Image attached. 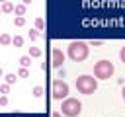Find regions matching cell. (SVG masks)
I'll return each instance as SVG.
<instances>
[{"instance_id": "obj_1", "label": "cell", "mask_w": 125, "mask_h": 117, "mask_svg": "<svg viewBox=\"0 0 125 117\" xmlns=\"http://www.w3.org/2000/svg\"><path fill=\"white\" fill-rule=\"evenodd\" d=\"M76 90L84 96H90L98 90V78L90 76V74H82L76 78Z\"/></svg>"}, {"instance_id": "obj_2", "label": "cell", "mask_w": 125, "mask_h": 117, "mask_svg": "<svg viewBox=\"0 0 125 117\" xmlns=\"http://www.w3.org/2000/svg\"><path fill=\"white\" fill-rule=\"evenodd\" d=\"M88 43H84V41H72L70 45H68V57L74 60V62H80V60H84L86 57H88Z\"/></svg>"}, {"instance_id": "obj_3", "label": "cell", "mask_w": 125, "mask_h": 117, "mask_svg": "<svg viewBox=\"0 0 125 117\" xmlns=\"http://www.w3.org/2000/svg\"><path fill=\"white\" fill-rule=\"evenodd\" d=\"M82 111V103L76 98H64L62 105H61V115L64 117H78Z\"/></svg>"}, {"instance_id": "obj_4", "label": "cell", "mask_w": 125, "mask_h": 117, "mask_svg": "<svg viewBox=\"0 0 125 117\" xmlns=\"http://www.w3.org/2000/svg\"><path fill=\"white\" fill-rule=\"evenodd\" d=\"M113 62L111 60H98L96 62V66H94V76L96 78H100V80H107V78H111L113 76Z\"/></svg>"}, {"instance_id": "obj_5", "label": "cell", "mask_w": 125, "mask_h": 117, "mask_svg": "<svg viewBox=\"0 0 125 117\" xmlns=\"http://www.w3.org/2000/svg\"><path fill=\"white\" fill-rule=\"evenodd\" d=\"M51 92H53V98H55V99H64V98H68L70 88H68V84H66L64 80H53Z\"/></svg>"}, {"instance_id": "obj_6", "label": "cell", "mask_w": 125, "mask_h": 117, "mask_svg": "<svg viewBox=\"0 0 125 117\" xmlns=\"http://www.w3.org/2000/svg\"><path fill=\"white\" fill-rule=\"evenodd\" d=\"M51 62H53L55 68H61V66H62V62H64V53H62L59 47H55V49L51 51Z\"/></svg>"}, {"instance_id": "obj_7", "label": "cell", "mask_w": 125, "mask_h": 117, "mask_svg": "<svg viewBox=\"0 0 125 117\" xmlns=\"http://www.w3.org/2000/svg\"><path fill=\"white\" fill-rule=\"evenodd\" d=\"M0 10H2V14H12V12H14V4L8 0V2H4V4H2V8H0Z\"/></svg>"}, {"instance_id": "obj_8", "label": "cell", "mask_w": 125, "mask_h": 117, "mask_svg": "<svg viewBox=\"0 0 125 117\" xmlns=\"http://www.w3.org/2000/svg\"><path fill=\"white\" fill-rule=\"evenodd\" d=\"M25 10H27L25 4H16V6H14V14H16V16H23Z\"/></svg>"}, {"instance_id": "obj_9", "label": "cell", "mask_w": 125, "mask_h": 117, "mask_svg": "<svg viewBox=\"0 0 125 117\" xmlns=\"http://www.w3.org/2000/svg\"><path fill=\"white\" fill-rule=\"evenodd\" d=\"M27 37H29L31 41H37V39L41 37V33H39V29H29V31H27Z\"/></svg>"}, {"instance_id": "obj_10", "label": "cell", "mask_w": 125, "mask_h": 117, "mask_svg": "<svg viewBox=\"0 0 125 117\" xmlns=\"http://www.w3.org/2000/svg\"><path fill=\"white\" fill-rule=\"evenodd\" d=\"M20 64H21L23 68H27V66H31V57H29V55H23V57L20 58Z\"/></svg>"}, {"instance_id": "obj_11", "label": "cell", "mask_w": 125, "mask_h": 117, "mask_svg": "<svg viewBox=\"0 0 125 117\" xmlns=\"http://www.w3.org/2000/svg\"><path fill=\"white\" fill-rule=\"evenodd\" d=\"M29 57H31V58L41 57V49H39V47H29Z\"/></svg>"}, {"instance_id": "obj_12", "label": "cell", "mask_w": 125, "mask_h": 117, "mask_svg": "<svg viewBox=\"0 0 125 117\" xmlns=\"http://www.w3.org/2000/svg\"><path fill=\"white\" fill-rule=\"evenodd\" d=\"M31 96H33V98H41V96H43V86H33Z\"/></svg>"}, {"instance_id": "obj_13", "label": "cell", "mask_w": 125, "mask_h": 117, "mask_svg": "<svg viewBox=\"0 0 125 117\" xmlns=\"http://www.w3.org/2000/svg\"><path fill=\"white\" fill-rule=\"evenodd\" d=\"M10 43H12V37L8 33H2L0 35V45H10Z\"/></svg>"}, {"instance_id": "obj_14", "label": "cell", "mask_w": 125, "mask_h": 117, "mask_svg": "<svg viewBox=\"0 0 125 117\" xmlns=\"http://www.w3.org/2000/svg\"><path fill=\"white\" fill-rule=\"evenodd\" d=\"M12 45H14V47H21V45H23V37H21V35L12 37Z\"/></svg>"}, {"instance_id": "obj_15", "label": "cell", "mask_w": 125, "mask_h": 117, "mask_svg": "<svg viewBox=\"0 0 125 117\" xmlns=\"http://www.w3.org/2000/svg\"><path fill=\"white\" fill-rule=\"evenodd\" d=\"M14 25H18V27L25 25V18H23V16H16V18H14Z\"/></svg>"}, {"instance_id": "obj_16", "label": "cell", "mask_w": 125, "mask_h": 117, "mask_svg": "<svg viewBox=\"0 0 125 117\" xmlns=\"http://www.w3.org/2000/svg\"><path fill=\"white\" fill-rule=\"evenodd\" d=\"M4 78H6V84H10V86H12V84H16V80H18L14 72H10V74H6Z\"/></svg>"}, {"instance_id": "obj_17", "label": "cell", "mask_w": 125, "mask_h": 117, "mask_svg": "<svg viewBox=\"0 0 125 117\" xmlns=\"http://www.w3.org/2000/svg\"><path fill=\"white\" fill-rule=\"evenodd\" d=\"M18 76H20V78H27V76H29V70H27V68H23V66H21V68H20V70H18Z\"/></svg>"}, {"instance_id": "obj_18", "label": "cell", "mask_w": 125, "mask_h": 117, "mask_svg": "<svg viewBox=\"0 0 125 117\" xmlns=\"http://www.w3.org/2000/svg\"><path fill=\"white\" fill-rule=\"evenodd\" d=\"M43 25H45V23H43V18H37V20H35V29H39V31H41V29H43Z\"/></svg>"}, {"instance_id": "obj_19", "label": "cell", "mask_w": 125, "mask_h": 117, "mask_svg": "<svg viewBox=\"0 0 125 117\" xmlns=\"http://www.w3.org/2000/svg\"><path fill=\"white\" fill-rule=\"evenodd\" d=\"M8 92H10V84H2V86H0V94H4V96H6Z\"/></svg>"}, {"instance_id": "obj_20", "label": "cell", "mask_w": 125, "mask_h": 117, "mask_svg": "<svg viewBox=\"0 0 125 117\" xmlns=\"http://www.w3.org/2000/svg\"><path fill=\"white\" fill-rule=\"evenodd\" d=\"M0 105H2V107H4V105H8V96H4V94L0 96Z\"/></svg>"}, {"instance_id": "obj_21", "label": "cell", "mask_w": 125, "mask_h": 117, "mask_svg": "<svg viewBox=\"0 0 125 117\" xmlns=\"http://www.w3.org/2000/svg\"><path fill=\"white\" fill-rule=\"evenodd\" d=\"M119 58H121V62H125V45H123L121 51H119Z\"/></svg>"}, {"instance_id": "obj_22", "label": "cell", "mask_w": 125, "mask_h": 117, "mask_svg": "<svg viewBox=\"0 0 125 117\" xmlns=\"http://www.w3.org/2000/svg\"><path fill=\"white\" fill-rule=\"evenodd\" d=\"M90 45H92V47H100V45H102V41H100V39H96V41H90Z\"/></svg>"}, {"instance_id": "obj_23", "label": "cell", "mask_w": 125, "mask_h": 117, "mask_svg": "<svg viewBox=\"0 0 125 117\" xmlns=\"http://www.w3.org/2000/svg\"><path fill=\"white\" fill-rule=\"evenodd\" d=\"M51 117H62V115H61V111H53V113H51Z\"/></svg>"}, {"instance_id": "obj_24", "label": "cell", "mask_w": 125, "mask_h": 117, "mask_svg": "<svg viewBox=\"0 0 125 117\" xmlns=\"http://www.w3.org/2000/svg\"><path fill=\"white\" fill-rule=\"evenodd\" d=\"M31 2H33V0H23V2H21V4H25V6H29V4H31Z\"/></svg>"}, {"instance_id": "obj_25", "label": "cell", "mask_w": 125, "mask_h": 117, "mask_svg": "<svg viewBox=\"0 0 125 117\" xmlns=\"http://www.w3.org/2000/svg\"><path fill=\"white\" fill-rule=\"evenodd\" d=\"M121 96H123V99H125V86H123V92H121Z\"/></svg>"}, {"instance_id": "obj_26", "label": "cell", "mask_w": 125, "mask_h": 117, "mask_svg": "<svg viewBox=\"0 0 125 117\" xmlns=\"http://www.w3.org/2000/svg\"><path fill=\"white\" fill-rule=\"evenodd\" d=\"M2 76H4V70H2V68H0V78H2Z\"/></svg>"}, {"instance_id": "obj_27", "label": "cell", "mask_w": 125, "mask_h": 117, "mask_svg": "<svg viewBox=\"0 0 125 117\" xmlns=\"http://www.w3.org/2000/svg\"><path fill=\"white\" fill-rule=\"evenodd\" d=\"M0 2H2V4H4V2H8V0H0Z\"/></svg>"}, {"instance_id": "obj_28", "label": "cell", "mask_w": 125, "mask_h": 117, "mask_svg": "<svg viewBox=\"0 0 125 117\" xmlns=\"http://www.w3.org/2000/svg\"><path fill=\"white\" fill-rule=\"evenodd\" d=\"M0 14H2V10H0Z\"/></svg>"}]
</instances>
